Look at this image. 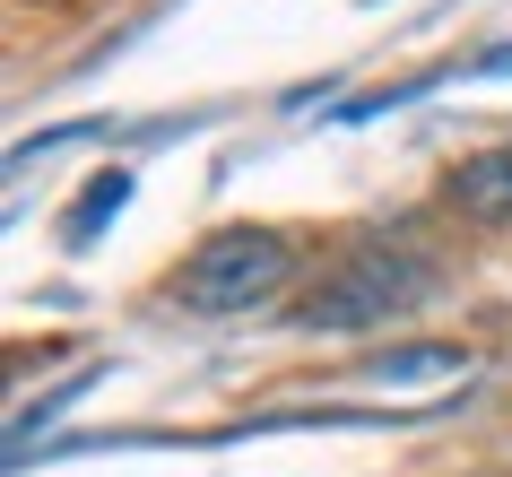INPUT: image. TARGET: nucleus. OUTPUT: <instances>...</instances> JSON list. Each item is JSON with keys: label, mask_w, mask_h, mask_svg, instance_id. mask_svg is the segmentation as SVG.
Instances as JSON below:
<instances>
[{"label": "nucleus", "mask_w": 512, "mask_h": 477, "mask_svg": "<svg viewBox=\"0 0 512 477\" xmlns=\"http://www.w3.org/2000/svg\"><path fill=\"white\" fill-rule=\"evenodd\" d=\"M434 295H443V269H434L417 243L365 235V243H348V252L304 287L296 330H330V339H348V330H382V321L426 313Z\"/></svg>", "instance_id": "f257e3e1"}, {"label": "nucleus", "mask_w": 512, "mask_h": 477, "mask_svg": "<svg viewBox=\"0 0 512 477\" xmlns=\"http://www.w3.org/2000/svg\"><path fill=\"white\" fill-rule=\"evenodd\" d=\"M287 278H296V243H287V235H270V226H226V235H209L174 278H165V295H174L183 313H209L217 321V313L270 304Z\"/></svg>", "instance_id": "f03ea898"}, {"label": "nucleus", "mask_w": 512, "mask_h": 477, "mask_svg": "<svg viewBox=\"0 0 512 477\" xmlns=\"http://www.w3.org/2000/svg\"><path fill=\"white\" fill-rule=\"evenodd\" d=\"M452 209L469 217V226H486V235H504V226H512V139L452 165Z\"/></svg>", "instance_id": "7ed1b4c3"}, {"label": "nucleus", "mask_w": 512, "mask_h": 477, "mask_svg": "<svg viewBox=\"0 0 512 477\" xmlns=\"http://www.w3.org/2000/svg\"><path fill=\"white\" fill-rule=\"evenodd\" d=\"M122 200H131V174H122V165H105V174H96V183H87L79 200H70L61 235H70V243H96V226H105V217L122 209Z\"/></svg>", "instance_id": "20e7f679"}, {"label": "nucleus", "mask_w": 512, "mask_h": 477, "mask_svg": "<svg viewBox=\"0 0 512 477\" xmlns=\"http://www.w3.org/2000/svg\"><path fill=\"white\" fill-rule=\"evenodd\" d=\"M374 382H434V373H469V356L460 347H391V356H374Z\"/></svg>", "instance_id": "39448f33"}, {"label": "nucleus", "mask_w": 512, "mask_h": 477, "mask_svg": "<svg viewBox=\"0 0 512 477\" xmlns=\"http://www.w3.org/2000/svg\"><path fill=\"white\" fill-rule=\"evenodd\" d=\"M512 70V44H495V53H478V79H504Z\"/></svg>", "instance_id": "423d86ee"}]
</instances>
